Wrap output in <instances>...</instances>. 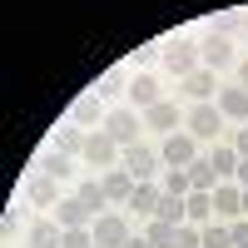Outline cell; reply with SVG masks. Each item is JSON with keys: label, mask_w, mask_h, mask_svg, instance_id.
<instances>
[{"label": "cell", "mask_w": 248, "mask_h": 248, "mask_svg": "<svg viewBox=\"0 0 248 248\" xmlns=\"http://www.w3.org/2000/svg\"><path fill=\"white\" fill-rule=\"evenodd\" d=\"M60 238H65L60 218H45V214H40V218L30 223V243H55V248H60Z\"/></svg>", "instance_id": "7402d4cb"}, {"label": "cell", "mask_w": 248, "mask_h": 248, "mask_svg": "<svg viewBox=\"0 0 248 248\" xmlns=\"http://www.w3.org/2000/svg\"><path fill=\"white\" fill-rule=\"evenodd\" d=\"M90 248H99V243H90Z\"/></svg>", "instance_id": "b9f144b4"}, {"label": "cell", "mask_w": 248, "mask_h": 248, "mask_svg": "<svg viewBox=\"0 0 248 248\" xmlns=\"http://www.w3.org/2000/svg\"><path fill=\"white\" fill-rule=\"evenodd\" d=\"M55 218H60V229H85V223L94 218V209H90L79 194H65V199L55 203Z\"/></svg>", "instance_id": "9c48e42d"}, {"label": "cell", "mask_w": 248, "mask_h": 248, "mask_svg": "<svg viewBox=\"0 0 248 248\" xmlns=\"http://www.w3.org/2000/svg\"><path fill=\"white\" fill-rule=\"evenodd\" d=\"M174 233H179V223H164V218H149V233H144V238H149L154 248H174Z\"/></svg>", "instance_id": "f1b7e54d"}, {"label": "cell", "mask_w": 248, "mask_h": 248, "mask_svg": "<svg viewBox=\"0 0 248 248\" xmlns=\"http://www.w3.org/2000/svg\"><path fill=\"white\" fill-rule=\"evenodd\" d=\"M85 139H90V129H79V124H65V129L55 134V149H65V154H85Z\"/></svg>", "instance_id": "603a6c76"}, {"label": "cell", "mask_w": 248, "mask_h": 248, "mask_svg": "<svg viewBox=\"0 0 248 248\" xmlns=\"http://www.w3.org/2000/svg\"><path fill=\"white\" fill-rule=\"evenodd\" d=\"M159 199H164V184H149V179H144V184H134V194H129V209L134 214H159Z\"/></svg>", "instance_id": "5bb4252c"}, {"label": "cell", "mask_w": 248, "mask_h": 248, "mask_svg": "<svg viewBox=\"0 0 248 248\" xmlns=\"http://www.w3.org/2000/svg\"><path fill=\"white\" fill-rule=\"evenodd\" d=\"M144 124H149V129H164V134H174L179 124H184V109H179V105H169V99H159L154 109H144Z\"/></svg>", "instance_id": "4fadbf2b"}, {"label": "cell", "mask_w": 248, "mask_h": 248, "mask_svg": "<svg viewBox=\"0 0 248 248\" xmlns=\"http://www.w3.org/2000/svg\"><path fill=\"white\" fill-rule=\"evenodd\" d=\"M139 129H144V114H139V109H129V105H124V109H109V114H105V134L119 144V149L139 144Z\"/></svg>", "instance_id": "6da1fadb"}, {"label": "cell", "mask_w": 248, "mask_h": 248, "mask_svg": "<svg viewBox=\"0 0 248 248\" xmlns=\"http://www.w3.org/2000/svg\"><path fill=\"white\" fill-rule=\"evenodd\" d=\"M99 184H105V194H109V203H129V194H134V174H124V169H105V179H99Z\"/></svg>", "instance_id": "2e32d148"}, {"label": "cell", "mask_w": 248, "mask_h": 248, "mask_svg": "<svg viewBox=\"0 0 248 248\" xmlns=\"http://www.w3.org/2000/svg\"><path fill=\"white\" fill-rule=\"evenodd\" d=\"M40 174L70 179V174H75V154H65V149H45V154H40Z\"/></svg>", "instance_id": "e0dca14e"}, {"label": "cell", "mask_w": 248, "mask_h": 248, "mask_svg": "<svg viewBox=\"0 0 248 248\" xmlns=\"http://www.w3.org/2000/svg\"><path fill=\"white\" fill-rule=\"evenodd\" d=\"M94 94H129V75H124L119 65L105 70V75H99V85H94Z\"/></svg>", "instance_id": "cb8c5ba5"}, {"label": "cell", "mask_w": 248, "mask_h": 248, "mask_svg": "<svg viewBox=\"0 0 248 248\" xmlns=\"http://www.w3.org/2000/svg\"><path fill=\"white\" fill-rule=\"evenodd\" d=\"M203 248H233V238H229V229H223V223H203Z\"/></svg>", "instance_id": "4dcf8cb0"}, {"label": "cell", "mask_w": 248, "mask_h": 248, "mask_svg": "<svg viewBox=\"0 0 248 248\" xmlns=\"http://www.w3.org/2000/svg\"><path fill=\"white\" fill-rule=\"evenodd\" d=\"M189 179H194V189H209V194L218 189V174H214L209 159H194V164H189Z\"/></svg>", "instance_id": "83f0119b"}, {"label": "cell", "mask_w": 248, "mask_h": 248, "mask_svg": "<svg viewBox=\"0 0 248 248\" xmlns=\"http://www.w3.org/2000/svg\"><path fill=\"white\" fill-rule=\"evenodd\" d=\"M159 164H164L159 149H149V144H129V149H124V159H119V169H124V174H134V179L144 184V179H154V174H159Z\"/></svg>", "instance_id": "5b68a950"}, {"label": "cell", "mask_w": 248, "mask_h": 248, "mask_svg": "<svg viewBox=\"0 0 248 248\" xmlns=\"http://www.w3.org/2000/svg\"><path fill=\"white\" fill-rule=\"evenodd\" d=\"M184 124H189L194 139H218V129H223V109L214 105V99H209V105H194L189 114H184Z\"/></svg>", "instance_id": "8992f818"}, {"label": "cell", "mask_w": 248, "mask_h": 248, "mask_svg": "<svg viewBox=\"0 0 248 248\" xmlns=\"http://www.w3.org/2000/svg\"><path fill=\"white\" fill-rule=\"evenodd\" d=\"M30 248H55V243H30Z\"/></svg>", "instance_id": "60d3db41"}, {"label": "cell", "mask_w": 248, "mask_h": 248, "mask_svg": "<svg viewBox=\"0 0 248 248\" xmlns=\"http://www.w3.org/2000/svg\"><path fill=\"white\" fill-rule=\"evenodd\" d=\"M199 60H203V70H229L233 65V45H229V35H209L199 45Z\"/></svg>", "instance_id": "8fae6325"}, {"label": "cell", "mask_w": 248, "mask_h": 248, "mask_svg": "<svg viewBox=\"0 0 248 248\" xmlns=\"http://www.w3.org/2000/svg\"><path fill=\"white\" fill-rule=\"evenodd\" d=\"M124 248H154L149 238H139V233H129V238H124Z\"/></svg>", "instance_id": "8d00e7d4"}, {"label": "cell", "mask_w": 248, "mask_h": 248, "mask_svg": "<svg viewBox=\"0 0 248 248\" xmlns=\"http://www.w3.org/2000/svg\"><path fill=\"white\" fill-rule=\"evenodd\" d=\"M243 218H248V189H243Z\"/></svg>", "instance_id": "f35d334b"}, {"label": "cell", "mask_w": 248, "mask_h": 248, "mask_svg": "<svg viewBox=\"0 0 248 248\" xmlns=\"http://www.w3.org/2000/svg\"><path fill=\"white\" fill-rule=\"evenodd\" d=\"M159 105V79L154 75H134L129 79V109H154Z\"/></svg>", "instance_id": "7c38bea8"}, {"label": "cell", "mask_w": 248, "mask_h": 248, "mask_svg": "<svg viewBox=\"0 0 248 248\" xmlns=\"http://www.w3.org/2000/svg\"><path fill=\"white\" fill-rule=\"evenodd\" d=\"M238 85L248 90V60H243V65H238Z\"/></svg>", "instance_id": "74e56055"}, {"label": "cell", "mask_w": 248, "mask_h": 248, "mask_svg": "<svg viewBox=\"0 0 248 248\" xmlns=\"http://www.w3.org/2000/svg\"><path fill=\"white\" fill-rule=\"evenodd\" d=\"M25 199L35 203V209H55L65 194H60V179H50V174H30V179H25Z\"/></svg>", "instance_id": "ba28073f"}, {"label": "cell", "mask_w": 248, "mask_h": 248, "mask_svg": "<svg viewBox=\"0 0 248 248\" xmlns=\"http://www.w3.org/2000/svg\"><path fill=\"white\" fill-rule=\"evenodd\" d=\"M218 109H223V119L248 124V90H218Z\"/></svg>", "instance_id": "ffe728a7"}, {"label": "cell", "mask_w": 248, "mask_h": 248, "mask_svg": "<svg viewBox=\"0 0 248 248\" xmlns=\"http://www.w3.org/2000/svg\"><path fill=\"white\" fill-rule=\"evenodd\" d=\"M184 209H189V223H199V229H203V223L214 218V194H209V189H194L189 199H184Z\"/></svg>", "instance_id": "d6986e66"}, {"label": "cell", "mask_w": 248, "mask_h": 248, "mask_svg": "<svg viewBox=\"0 0 248 248\" xmlns=\"http://www.w3.org/2000/svg\"><path fill=\"white\" fill-rule=\"evenodd\" d=\"M90 243H94L90 229H65V238H60V248H90Z\"/></svg>", "instance_id": "d6a6232c"}, {"label": "cell", "mask_w": 248, "mask_h": 248, "mask_svg": "<svg viewBox=\"0 0 248 248\" xmlns=\"http://www.w3.org/2000/svg\"><path fill=\"white\" fill-rule=\"evenodd\" d=\"M238 159H243V154L233 149V144H214V154H209V164H214V174H218V179H229V174L238 169Z\"/></svg>", "instance_id": "44dd1931"}, {"label": "cell", "mask_w": 248, "mask_h": 248, "mask_svg": "<svg viewBox=\"0 0 248 248\" xmlns=\"http://www.w3.org/2000/svg\"><path fill=\"white\" fill-rule=\"evenodd\" d=\"M164 194L189 199V194H194V179H189V169H164Z\"/></svg>", "instance_id": "4316f807"}, {"label": "cell", "mask_w": 248, "mask_h": 248, "mask_svg": "<svg viewBox=\"0 0 248 248\" xmlns=\"http://www.w3.org/2000/svg\"><path fill=\"white\" fill-rule=\"evenodd\" d=\"M233 179H238V189H248V159H238V169H233Z\"/></svg>", "instance_id": "d590c367"}, {"label": "cell", "mask_w": 248, "mask_h": 248, "mask_svg": "<svg viewBox=\"0 0 248 248\" xmlns=\"http://www.w3.org/2000/svg\"><path fill=\"white\" fill-rule=\"evenodd\" d=\"M70 124H79V129H94V124H105V109H99V94H75L70 99Z\"/></svg>", "instance_id": "30bf717a"}, {"label": "cell", "mask_w": 248, "mask_h": 248, "mask_svg": "<svg viewBox=\"0 0 248 248\" xmlns=\"http://www.w3.org/2000/svg\"><path fill=\"white\" fill-rule=\"evenodd\" d=\"M79 199H85L90 203V209L99 214V209H105V203H109V194H105V184H99V179H79V189H75Z\"/></svg>", "instance_id": "484cf974"}, {"label": "cell", "mask_w": 248, "mask_h": 248, "mask_svg": "<svg viewBox=\"0 0 248 248\" xmlns=\"http://www.w3.org/2000/svg\"><path fill=\"white\" fill-rule=\"evenodd\" d=\"M243 35H248V10H243Z\"/></svg>", "instance_id": "ab89813d"}, {"label": "cell", "mask_w": 248, "mask_h": 248, "mask_svg": "<svg viewBox=\"0 0 248 248\" xmlns=\"http://www.w3.org/2000/svg\"><path fill=\"white\" fill-rule=\"evenodd\" d=\"M159 159L169 164V169H189V164L199 159V139L189 134V129H174V134H164V144H159Z\"/></svg>", "instance_id": "7a4b0ae2"}, {"label": "cell", "mask_w": 248, "mask_h": 248, "mask_svg": "<svg viewBox=\"0 0 248 248\" xmlns=\"http://www.w3.org/2000/svg\"><path fill=\"white\" fill-rule=\"evenodd\" d=\"M184 90H189V99H194V105H209V99H214V70H194L189 79H184Z\"/></svg>", "instance_id": "ac0fdd59"}, {"label": "cell", "mask_w": 248, "mask_h": 248, "mask_svg": "<svg viewBox=\"0 0 248 248\" xmlns=\"http://www.w3.org/2000/svg\"><path fill=\"white\" fill-rule=\"evenodd\" d=\"M90 233H94L99 248H124V238H129V223H124V214H99Z\"/></svg>", "instance_id": "52a82bcc"}, {"label": "cell", "mask_w": 248, "mask_h": 248, "mask_svg": "<svg viewBox=\"0 0 248 248\" xmlns=\"http://www.w3.org/2000/svg\"><path fill=\"white\" fill-rule=\"evenodd\" d=\"M214 214L243 218V189H238V184H218V189H214Z\"/></svg>", "instance_id": "9a60e30c"}, {"label": "cell", "mask_w": 248, "mask_h": 248, "mask_svg": "<svg viewBox=\"0 0 248 248\" xmlns=\"http://www.w3.org/2000/svg\"><path fill=\"white\" fill-rule=\"evenodd\" d=\"M154 218H164V223H189V209H184V199H179V194H164Z\"/></svg>", "instance_id": "d4e9b609"}, {"label": "cell", "mask_w": 248, "mask_h": 248, "mask_svg": "<svg viewBox=\"0 0 248 248\" xmlns=\"http://www.w3.org/2000/svg\"><path fill=\"white\" fill-rule=\"evenodd\" d=\"M229 238H233V248H248V218H233L229 223Z\"/></svg>", "instance_id": "836d02e7"}, {"label": "cell", "mask_w": 248, "mask_h": 248, "mask_svg": "<svg viewBox=\"0 0 248 248\" xmlns=\"http://www.w3.org/2000/svg\"><path fill=\"white\" fill-rule=\"evenodd\" d=\"M233 30H243V10H218L209 25V35H233Z\"/></svg>", "instance_id": "f546056e"}, {"label": "cell", "mask_w": 248, "mask_h": 248, "mask_svg": "<svg viewBox=\"0 0 248 248\" xmlns=\"http://www.w3.org/2000/svg\"><path fill=\"white\" fill-rule=\"evenodd\" d=\"M174 248H203V233H199V223H179V233H174Z\"/></svg>", "instance_id": "1f68e13d"}, {"label": "cell", "mask_w": 248, "mask_h": 248, "mask_svg": "<svg viewBox=\"0 0 248 248\" xmlns=\"http://www.w3.org/2000/svg\"><path fill=\"white\" fill-rule=\"evenodd\" d=\"M164 70L169 75H179V79H189L194 70H203V60H199V50L189 45V40H169V45H164Z\"/></svg>", "instance_id": "277c9868"}, {"label": "cell", "mask_w": 248, "mask_h": 248, "mask_svg": "<svg viewBox=\"0 0 248 248\" xmlns=\"http://www.w3.org/2000/svg\"><path fill=\"white\" fill-rule=\"evenodd\" d=\"M119 159H124L119 144L105 129H90V139H85V164H90V169H119Z\"/></svg>", "instance_id": "3957f363"}, {"label": "cell", "mask_w": 248, "mask_h": 248, "mask_svg": "<svg viewBox=\"0 0 248 248\" xmlns=\"http://www.w3.org/2000/svg\"><path fill=\"white\" fill-rule=\"evenodd\" d=\"M233 149H238V154H243V159H248V124H243V129H238V134H233Z\"/></svg>", "instance_id": "e575fe53"}]
</instances>
